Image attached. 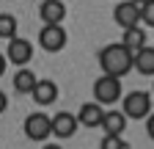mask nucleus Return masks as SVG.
<instances>
[{
	"label": "nucleus",
	"instance_id": "12",
	"mask_svg": "<svg viewBox=\"0 0 154 149\" xmlns=\"http://www.w3.org/2000/svg\"><path fill=\"white\" fill-rule=\"evenodd\" d=\"M132 69L138 72V74H151V78H154V47H151V44H146L143 50L135 52Z\"/></svg>",
	"mask_w": 154,
	"mask_h": 149
},
{
	"label": "nucleus",
	"instance_id": "1",
	"mask_svg": "<svg viewBox=\"0 0 154 149\" xmlns=\"http://www.w3.org/2000/svg\"><path fill=\"white\" fill-rule=\"evenodd\" d=\"M96 58H99V66L105 74H113V78H124V74L132 72V58L135 55L121 44V42H113V44H105L99 52H96Z\"/></svg>",
	"mask_w": 154,
	"mask_h": 149
},
{
	"label": "nucleus",
	"instance_id": "6",
	"mask_svg": "<svg viewBox=\"0 0 154 149\" xmlns=\"http://www.w3.org/2000/svg\"><path fill=\"white\" fill-rule=\"evenodd\" d=\"M113 20L124 30L138 28L140 25V6L132 3V0H121V3H116V8H113Z\"/></svg>",
	"mask_w": 154,
	"mask_h": 149
},
{
	"label": "nucleus",
	"instance_id": "5",
	"mask_svg": "<svg viewBox=\"0 0 154 149\" xmlns=\"http://www.w3.org/2000/svg\"><path fill=\"white\" fill-rule=\"evenodd\" d=\"M22 133L30 138V141H47L52 135V116L47 113H30L25 116V124H22Z\"/></svg>",
	"mask_w": 154,
	"mask_h": 149
},
{
	"label": "nucleus",
	"instance_id": "17",
	"mask_svg": "<svg viewBox=\"0 0 154 149\" xmlns=\"http://www.w3.org/2000/svg\"><path fill=\"white\" fill-rule=\"evenodd\" d=\"M99 149H127V141H121V135H105L99 141Z\"/></svg>",
	"mask_w": 154,
	"mask_h": 149
},
{
	"label": "nucleus",
	"instance_id": "10",
	"mask_svg": "<svg viewBox=\"0 0 154 149\" xmlns=\"http://www.w3.org/2000/svg\"><path fill=\"white\" fill-rule=\"evenodd\" d=\"M102 119H105V108L99 102H85L77 110V122L83 127H102Z\"/></svg>",
	"mask_w": 154,
	"mask_h": 149
},
{
	"label": "nucleus",
	"instance_id": "22",
	"mask_svg": "<svg viewBox=\"0 0 154 149\" xmlns=\"http://www.w3.org/2000/svg\"><path fill=\"white\" fill-rule=\"evenodd\" d=\"M42 149H61V144H44Z\"/></svg>",
	"mask_w": 154,
	"mask_h": 149
},
{
	"label": "nucleus",
	"instance_id": "3",
	"mask_svg": "<svg viewBox=\"0 0 154 149\" xmlns=\"http://www.w3.org/2000/svg\"><path fill=\"white\" fill-rule=\"evenodd\" d=\"M121 110L127 119H146L151 113V94L149 91H129L121 100Z\"/></svg>",
	"mask_w": 154,
	"mask_h": 149
},
{
	"label": "nucleus",
	"instance_id": "8",
	"mask_svg": "<svg viewBox=\"0 0 154 149\" xmlns=\"http://www.w3.org/2000/svg\"><path fill=\"white\" fill-rule=\"evenodd\" d=\"M38 17H42L44 25H63L66 3L63 0H42V3H38Z\"/></svg>",
	"mask_w": 154,
	"mask_h": 149
},
{
	"label": "nucleus",
	"instance_id": "2",
	"mask_svg": "<svg viewBox=\"0 0 154 149\" xmlns=\"http://www.w3.org/2000/svg\"><path fill=\"white\" fill-rule=\"evenodd\" d=\"M119 100H121V80L113 78V74H99L94 80V102H99L105 108V105H113Z\"/></svg>",
	"mask_w": 154,
	"mask_h": 149
},
{
	"label": "nucleus",
	"instance_id": "9",
	"mask_svg": "<svg viewBox=\"0 0 154 149\" xmlns=\"http://www.w3.org/2000/svg\"><path fill=\"white\" fill-rule=\"evenodd\" d=\"M77 116L69 113V110H61V113H55L52 116V135L55 138H72L77 133Z\"/></svg>",
	"mask_w": 154,
	"mask_h": 149
},
{
	"label": "nucleus",
	"instance_id": "25",
	"mask_svg": "<svg viewBox=\"0 0 154 149\" xmlns=\"http://www.w3.org/2000/svg\"><path fill=\"white\" fill-rule=\"evenodd\" d=\"M116 3H121V0H116Z\"/></svg>",
	"mask_w": 154,
	"mask_h": 149
},
{
	"label": "nucleus",
	"instance_id": "15",
	"mask_svg": "<svg viewBox=\"0 0 154 149\" xmlns=\"http://www.w3.org/2000/svg\"><path fill=\"white\" fill-rule=\"evenodd\" d=\"M11 83H14V91H19V94H30V91L36 88V83H38V78H36L28 66H22V69L14 74Z\"/></svg>",
	"mask_w": 154,
	"mask_h": 149
},
{
	"label": "nucleus",
	"instance_id": "21",
	"mask_svg": "<svg viewBox=\"0 0 154 149\" xmlns=\"http://www.w3.org/2000/svg\"><path fill=\"white\" fill-rule=\"evenodd\" d=\"M6 64H8V58H6L3 52H0V78H3V74H6Z\"/></svg>",
	"mask_w": 154,
	"mask_h": 149
},
{
	"label": "nucleus",
	"instance_id": "24",
	"mask_svg": "<svg viewBox=\"0 0 154 149\" xmlns=\"http://www.w3.org/2000/svg\"><path fill=\"white\" fill-rule=\"evenodd\" d=\"M151 94H154V86H151Z\"/></svg>",
	"mask_w": 154,
	"mask_h": 149
},
{
	"label": "nucleus",
	"instance_id": "4",
	"mask_svg": "<svg viewBox=\"0 0 154 149\" xmlns=\"http://www.w3.org/2000/svg\"><path fill=\"white\" fill-rule=\"evenodd\" d=\"M69 44V33L63 25H44L38 30V47L44 52H61Z\"/></svg>",
	"mask_w": 154,
	"mask_h": 149
},
{
	"label": "nucleus",
	"instance_id": "20",
	"mask_svg": "<svg viewBox=\"0 0 154 149\" xmlns=\"http://www.w3.org/2000/svg\"><path fill=\"white\" fill-rule=\"evenodd\" d=\"M6 108H8V97L6 91H0V113H6Z\"/></svg>",
	"mask_w": 154,
	"mask_h": 149
},
{
	"label": "nucleus",
	"instance_id": "23",
	"mask_svg": "<svg viewBox=\"0 0 154 149\" xmlns=\"http://www.w3.org/2000/svg\"><path fill=\"white\" fill-rule=\"evenodd\" d=\"M132 3H138V6H143V3H149V0H132Z\"/></svg>",
	"mask_w": 154,
	"mask_h": 149
},
{
	"label": "nucleus",
	"instance_id": "16",
	"mask_svg": "<svg viewBox=\"0 0 154 149\" xmlns=\"http://www.w3.org/2000/svg\"><path fill=\"white\" fill-rule=\"evenodd\" d=\"M17 17L14 14H0V39H6V42H11V39H17Z\"/></svg>",
	"mask_w": 154,
	"mask_h": 149
},
{
	"label": "nucleus",
	"instance_id": "13",
	"mask_svg": "<svg viewBox=\"0 0 154 149\" xmlns=\"http://www.w3.org/2000/svg\"><path fill=\"white\" fill-rule=\"evenodd\" d=\"M30 97H33L38 105H52V102L58 100V86H55V80H38L36 88L30 91Z\"/></svg>",
	"mask_w": 154,
	"mask_h": 149
},
{
	"label": "nucleus",
	"instance_id": "18",
	"mask_svg": "<svg viewBox=\"0 0 154 149\" xmlns=\"http://www.w3.org/2000/svg\"><path fill=\"white\" fill-rule=\"evenodd\" d=\"M140 22L149 25V28H154V0H149V3L140 6Z\"/></svg>",
	"mask_w": 154,
	"mask_h": 149
},
{
	"label": "nucleus",
	"instance_id": "11",
	"mask_svg": "<svg viewBox=\"0 0 154 149\" xmlns=\"http://www.w3.org/2000/svg\"><path fill=\"white\" fill-rule=\"evenodd\" d=\"M127 122H129V119L124 116V110H105L102 130H105V135H124Z\"/></svg>",
	"mask_w": 154,
	"mask_h": 149
},
{
	"label": "nucleus",
	"instance_id": "14",
	"mask_svg": "<svg viewBox=\"0 0 154 149\" xmlns=\"http://www.w3.org/2000/svg\"><path fill=\"white\" fill-rule=\"evenodd\" d=\"M121 44L135 55L138 50H143L146 44H149V36H146V30L138 25V28H129V30H124V36H121Z\"/></svg>",
	"mask_w": 154,
	"mask_h": 149
},
{
	"label": "nucleus",
	"instance_id": "19",
	"mask_svg": "<svg viewBox=\"0 0 154 149\" xmlns=\"http://www.w3.org/2000/svg\"><path fill=\"white\" fill-rule=\"evenodd\" d=\"M146 133H149V138L154 141V110H151V113L146 116Z\"/></svg>",
	"mask_w": 154,
	"mask_h": 149
},
{
	"label": "nucleus",
	"instance_id": "7",
	"mask_svg": "<svg viewBox=\"0 0 154 149\" xmlns=\"http://www.w3.org/2000/svg\"><path fill=\"white\" fill-rule=\"evenodd\" d=\"M6 58L14 64V66H28V61L33 58V44L28 39H22V36H17V39L8 42V50H6Z\"/></svg>",
	"mask_w": 154,
	"mask_h": 149
}]
</instances>
